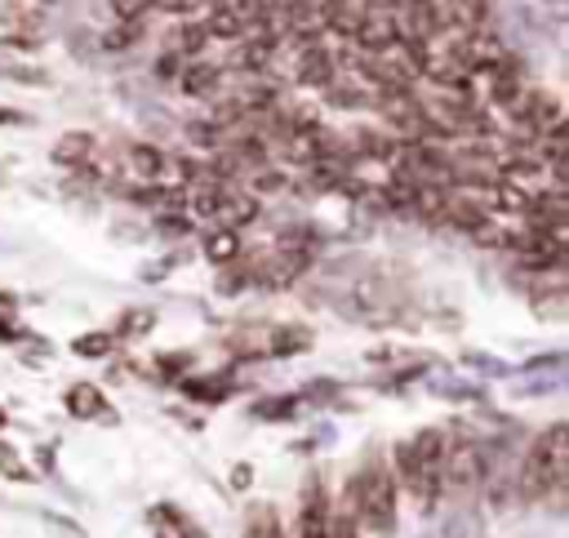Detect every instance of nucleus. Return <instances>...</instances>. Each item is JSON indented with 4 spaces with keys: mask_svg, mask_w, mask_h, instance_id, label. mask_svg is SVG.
<instances>
[{
    "mask_svg": "<svg viewBox=\"0 0 569 538\" xmlns=\"http://www.w3.org/2000/svg\"><path fill=\"white\" fill-rule=\"evenodd\" d=\"M347 502H351L356 520H360L369 534L387 538V534L396 529V476H391V467H387L382 458H369V462L347 480Z\"/></svg>",
    "mask_w": 569,
    "mask_h": 538,
    "instance_id": "nucleus-1",
    "label": "nucleus"
},
{
    "mask_svg": "<svg viewBox=\"0 0 569 538\" xmlns=\"http://www.w3.org/2000/svg\"><path fill=\"white\" fill-rule=\"evenodd\" d=\"M391 462H396V476L405 480V489L422 507H431L436 494H440V485H445V436L440 431H418V436H409V440L396 445V458Z\"/></svg>",
    "mask_w": 569,
    "mask_h": 538,
    "instance_id": "nucleus-2",
    "label": "nucleus"
},
{
    "mask_svg": "<svg viewBox=\"0 0 569 538\" xmlns=\"http://www.w3.org/2000/svg\"><path fill=\"white\" fill-rule=\"evenodd\" d=\"M565 480H569V431H565V422H551L533 436V449L525 458V494L560 507Z\"/></svg>",
    "mask_w": 569,
    "mask_h": 538,
    "instance_id": "nucleus-3",
    "label": "nucleus"
},
{
    "mask_svg": "<svg viewBox=\"0 0 569 538\" xmlns=\"http://www.w3.org/2000/svg\"><path fill=\"white\" fill-rule=\"evenodd\" d=\"M298 538H329V498H325V480H316V476L302 485Z\"/></svg>",
    "mask_w": 569,
    "mask_h": 538,
    "instance_id": "nucleus-4",
    "label": "nucleus"
},
{
    "mask_svg": "<svg viewBox=\"0 0 569 538\" xmlns=\"http://www.w3.org/2000/svg\"><path fill=\"white\" fill-rule=\"evenodd\" d=\"M293 76L302 84H316V89H329L338 80V58L325 49V44H302L298 58H293Z\"/></svg>",
    "mask_w": 569,
    "mask_h": 538,
    "instance_id": "nucleus-5",
    "label": "nucleus"
},
{
    "mask_svg": "<svg viewBox=\"0 0 569 538\" xmlns=\"http://www.w3.org/2000/svg\"><path fill=\"white\" fill-rule=\"evenodd\" d=\"M67 409H71L76 418H102V414H111L107 400H102V391H98L93 382H76V387L67 391Z\"/></svg>",
    "mask_w": 569,
    "mask_h": 538,
    "instance_id": "nucleus-6",
    "label": "nucleus"
},
{
    "mask_svg": "<svg viewBox=\"0 0 569 538\" xmlns=\"http://www.w3.org/2000/svg\"><path fill=\"white\" fill-rule=\"evenodd\" d=\"M129 169L142 178V182H156L164 173V156L156 147H129Z\"/></svg>",
    "mask_w": 569,
    "mask_h": 538,
    "instance_id": "nucleus-7",
    "label": "nucleus"
},
{
    "mask_svg": "<svg viewBox=\"0 0 569 538\" xmlns=\"http://www.w3.org/2000/svg\"><path fill=\"white\" fill-rule=\"evenodd\" d=\"M218 67H204V62H196V67H187V76H182V89L187 93H196V98H213V89H218Z\"/></svg>",
    "mask_w": 569,
    "mask_h": 538,
    "instance_id": "nucleus-8",
    "label": "nucleus"
},
{
    "mask_svg": "<svg viewBox=\"0 0 569 538\" xmlns=\"http://www.w3.org/2000/svg\"><path fill=\"white\" fill-rule=\"evenodd\" d=\"M53 156H58L62 165H84V160L93 156V138H89V133H67Z\"/></svg>",
    "mask_w": 569,
    "mask_h": 538,
    "instance_id": "nucleus-9",
    "label": "nucleus"
},
{
    "mask_svg": "<svg viewBox=\"0 0 569 538\" xmlns=\"http://www.w3.org/2000/svg\"><path fill=\"white\" fill-rule=\"evenodd\" d=\"M236 249H240V245H236V231H231V227H218V231L204 240V253H209L213 262H231Z\"/></svg>",
    "mask_w": 569,
    "mask_h": 538,
    "instance_id": "nucleus-10",
    "label": "nucleus"
},
{
    "mask_svg": "<svg viewBox=\"0 0 569 538\" xmlns=\"http://www.w3.org/2000/svg\"><path fill=\"white\" fill-rule=\"evenodd\" d=\"M329 538H360V529H356V511H351V502H342L338 511H329Z\"/></svg>",
    "mask_w": 569,
    "mask_h": 538,
    "instance_id": "nucleus-11",
    "label": "nucleus"
},
{
    "mask_svg": "<svg viewBox=\"0 0 569 538\" xmlns=\"http://www.w3.org/2000/svg\"><path fill=\"white\" fill-rule=\"evenodd\" d=\"M249 538H284V525L276 520V511H271V507L253 511V520H249Z\"/></svg>",
    "mask_w": 569,
    "mask_h": 538,
    "instance_id": "nucleus-12",
    "label": "nucleus"
},
{
    "mask_svg": "<svg viewBox=\"0 0 569 538\" xmlns=\"http://www.w3.org/2000/svg\"><path fill=\"white\" fill-rule=\"evenodd\" d=\"M204 40H209V31L200 22H187L182 31H173V49H182V53H200Z\"/></svg>",
    "mask_w": 569,
    "mask_h": 538,
    "instance_id": "nucleus-13",
    "label": "nucleus"
},
{
    "mask_svg": "<svg viewBox=\"0 0 569 538\" xmlns=\"http://www.w3.org/2000/svg\"><path fill=\"white\" fill-rule=\"evenodd\" d=\"M71 351L76 356H107L111 351V333H84V338L71 342Z\"/></svg>",
    "mask_w": 569,
    "mask_h": 538,
    "instance_id": "nucleus-14",
    "label": "nucleus"
},
{
    "mask_svg": "<svg viewBox=\"0 0 569 538\" xmlns=\"http://www.w3.org/2000/svg\"><path fill=\"white\" fill-rule=\"evenodd\" d=\"M36 4H58V0H36Z\"/></svg>",
    "mask_w": 569,
    "mask_h": 538,
    "instance_id": "nucleus-15",
    "label": "nucleus"
},
{
    "mask_svg": "<svg viewBox=\"0 0 569 538\" xmlns=\"http://www.w3.org/2000/svg\"><path fill=\"white\" fill-rule=\"evenodd\" d=\"M0 427H4V414H0Z\"/></svg>",
    "mask_w": 569,
    "mask_h": 538,
    "instance_id": "nucleus-16",
    "label": "nucleus"
},
{
    "mask_svg": "<svg viewBox=\"0 0 569 538\" xmlns=\"http://www.w3.org/2000/svg\"><path fill=\"white\" fill-rule=\"evenodd\" d=\"M396 4H405V0H396ZM396 4H391V9H396Z\"/></svg>",
    "mask_w": 569,
    "mask_h": 538,
    "instance_id": "nucleus-17",
    "label": "nucleus"
},
{
    "mask_svg": "<svg viewBox=\"0 0 569 538\" xmlns=\"http://www.w3.org/2000/svg\"><path fill=\"white\" fill-rule=\"evenodd\" d=\"M209 4H213V0H209Z\"/></svg>",
    "mask_w": 569,
    "mask_h": 538,
    "instance_id": "nucleus-18",
    "label": "nucleus"
}]
</instances>
